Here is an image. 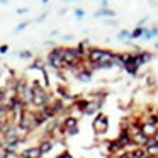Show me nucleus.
<instances>
[{"label":"nucleus","mask_w":158,"mask_h":158,"mask_svg":"<svg viewBox=\"0 0 158 158\" xmlns=\"http://www.w3.org/2000/svg\"><path fill=\"white\" fill-rule=\"evenodd\" d=\"M63 53H65V48H55V49H53V51L48 55V63L56 70V72H58V70H61V68H65Z\"/></svg>","instance_id":"7ed1b4c3"},{"label":"nucleus","mask_w":158,"mask_h":158,"mask_svg":"<svg viewBox=\"0 0 158 158\" xmlns=\"http://www.w3.org/2000/svg\"><path fill=\"white\" fill-rule=\"evenodd\" d=\"M7 51H9V46H7V44H2V48H0V53H2V55H5Z\"/></svg>","instance_id":"4be33fe9"},{"label":"nucleus","mask_w":158,"mask_h":158,"mask_svg":"<svg viewBox=\"0 0 158 158\" xmlns=\"http://www.w3.org/2000/svg\"><path fill=\"white\" fill-rule=\"evenodd\" d=\"M144 151H146L148 156L158 158V141H156V138H148L146 144H144Z\"/></svg>","instance_id":"39448f33"},{"label":"nucleus","mask_w":158,"mask_h":158,"mask_svg":"<svg viewBox=\"0 0 158 158\" xmlns=\"http://www.w3.org/2000/svg\"><path fill=\"white\" fill-rule=\"evenodd\" d=\"M77 124H78L77 117H72V116H68L65 121H63V127H65L66 131H68V129H73V127H78Z\"/></svg>","instance_id":"9d476101"},{"label":"nucleus","mask_w":158,"mask_h":158,"mask_svg":"<svg viewBox=\"0 0 158 158\" xmlns=\"http://www.w3.org/2000/svg\"><path fill=\"white\" fill-rule=\"evenodd\" d=\"M22 155L27 156V158H41L43 156V151H41V148H39V146H32V148H27Z\"/></svg>","instance_id":"6e6552de"},{"label":"nucleus","mask_w":158,"mask_h":158,"mask_svg":"<svg viewBox=\"0 0 158 158\" xmlns=\"http://www.w3.org/2000/svg\"><path fill=\"white\" fill-rule=\"evenodd\" d=\"M155 138H156V141H158V133H156V134H155Z\"/></svg>","instance_id":"cd10ccee"},{"label":"nucleus","mask_w":158,"mask_h":158,"mask_svg":"<svg viewBox=\"0 0 158 158\" xmlns=\"http://www.w3.org/2000/svg\"><path fill=\"white\" fill-rule=\"evenodd\" d=\"M61 158H73V155L70 153V151H63V153H61Z\"/></svg>","instance_id":"412c9836"},{"label":"nucleus","mask_w":158,"mask_h":158,"mask_svg":"<svg viewBox=\"0 0 158 158\" xmlns=\"http://www.w3.org/2000/svg\"><path fill=\"white\" fill-rule=\"evenodd\" d=\"M148 29H144L143 26H138L136 29H134L133 32H131V38L133 39H138V38H144V34H146Z\"/></svg>","instance_id":"f8f14e48"},{"label":"nucleus","mask_w":158,"mask_h":158,"mask_svg":"<svg viewBox=\"0 0 158 158\" xmlns=\"http://www.w3.org/2000/svg\"><path fill=\"white\" fill-rule=\"evenodd\" d=\"M100 106H102V100H89V106H87L85 110H83V114H87V116H92V114L99 112Z\"/></svg>","instance_id":"0eeeda50"},{"label":"nucleus","mask_w":158,"mask_h":158,"mask_svg":"<svg viewBox=\"0 0 158 158\" xmlns=\"http://www.w3.org/2000/svg\"><path fill=\"white\" fill-rule=\"evenodd\" d=\"M116 53L109 51V49H100V48H92L87 55V60H89L92 65H102V63H112Z\"/></svg>","instance_id":"f257e3e1"},{"label":"nucleus","mask_w":158,"mask_h":158,"mask_svg":"<svg viewBox=\"0 0 158 158\" xmlns=\"http://www.w3.org/2000/svg\"><path fill=\"white\" fill-rule=\"evenodd\" d=\"M17 12H19V14H26V12H27V9H19Z\"/></svg>","instance_id":"a878e982"},{"label":"nucleus","mask_w":158,"mask_h":158,"mask_svg":"<svg viewBox=\"0 0 158 158\" xmlns=\"http://www.w3.org/2000/svg\"><path fill=\"white\" fill-rule=\"evenodd\" d=\"M155 48H156V49H158V43H156V44H155Z\"/></svg>","instance_id":"c756f323"},{"label":"nucleus","mask_w":158,"mask_h":158,"mask_svg":"<svg viewBox=\"0 0 158 158\" xmlns=\"http://www.w3.org/2000/svg\"><path fill=\"white\" fill-rule=\"evenodd\" d=\"M21 158H27V156H24V155H22V153H21Z\"/></svg>","instance_id":"c85d7f7f"},{"label":"nucleus","mask_w":158,"mask_h":158,"mask_svg":"<svg viewBox=\"0 0 158 158\" xmlns=\"http://www.w3.org/2000/svg\"><path fill=\"white\" fill-rule=\"evenodd\" d=\"M143 133L146 134L148 138H155V134L158 133V126L150 124V123H143Z\"/></svg>","instance_id":"1a4fd4ad"},{"label":"nucleus","mask_w":158,"mask_h":158,"mask_svg":"<svg viewBox=\"0 0 158 158\" xmlns=\"http://www.w3.org/2000/svg\"><path fill=\"white\" fill-rule=\"evenodd\" d=\"M95 15H97V17H99V15H112V17H114L116 14H114V10H106V9H102V10H99Z\"/></svg>","instance_id":"f3484780"},{"label":"nucleus","mask_w":158,"mask_h":158,"mask_svg":"<svg viewBox=\"0 0 158 158\" xmlns=\"http://www.w3.org/2000/svg\"><path fill=\"white\" fill-rule=\"evenodd\" d=\"M158 36V29H148L146 34H144V39H153Z\"/></svg>","instance_id":"2eb2a0df"},{"label":"nucleus","mask_w":158,"mask_h":158,"mask_svg":"<svg viewBox=\"0 0 158 158\" xmlns=\"http://www.w3.org/2000/svg\"><path fill=\"white\" fill-rule=\"evenodd\" d=\"M2 158H21V153L14 150H9V148H4L2 150Z\"/></svg>","instance_id":"ddd939ff"},{"label":"nucleus","mask_w":158,"mask_h":158,"mask_svg":"<svg viewBox=\"0 0 158 158\" xmlns=\"http://www.w3.org/2000/svg\"><path fill=\"white\" fill-rule=\"evenodd\" d=\"M22 138H19V136H9V138H4V148H9V150H17L19 148V144L22 143Z\"/></svg>","instance_id":"423d86ee"},{"label":"nucleus","mask_w":158,"mask_h":158,"mask_svg":"<svg viewBox=\"0 0 158 158\" xmlns=\"http://www.w3.org/2000/svg\"><path fill=\"white\" fill-rule=\"evenodd\" d=\"M55 158H61V155H58V156H55Z\"/></svg>","instance_id":"7c9ffc66"},{"label":"nucleus","mask_w":158,"mask_h":158,"mask_svg":"<svg viewBox=\"0 0 158 158\" xmlns=\"http://www.w3.org/2000/svg\"><path fill=\"white\" fill-rule=\"evenodd\" d=\"M39 148H41L43 155L49 153V151H51V148H53V141H49V139H43V141H41V144H39Z\"/></svg>","instance_id":"4468645a"},{"label":"nucleus","mask_w":158,"mask_h":158,"mask_svg":"<svg viewBox=\"0 0 158 158\" xmlns=\"http://www.w3.org/2000/svg\"><path fill=\"white\" fill-rule=\"evenodd\" d=\"M75 14H77V19H82V15H83V10H80V9H77V10H75Z\"/></svg>","instance_id":"5701e85b"},{"label":"nucleus","mask_w":158,"mask_h":158,"mask_svg":"<svg viewBox=\"0 0 158 158\" xmlns=\"http://www.w3.org/2000/svg\"><path fill=\"white\" fill-rule=\"evenodd\" d=\"M34 68H39L43 72V70H44V63H43L41 60H34V63L31 65V70H34Z\"/></svg>","instance_id":"dca6fc26"},{"label":"nucleus","mask_w":158,"mask_h":158,"mask_svg":"<svg viewBox=\"0 0 158 158\" xmlns=\"http://www.w3.org/2000/svg\"><path fill=\"white\" fill-rule=\"evenodd\" d=\"M78 133V127H73V129H68V134H77Z\"/></svg>","instance_id":"b1692460"},{"label":"nucleus","mask_w":158,"mask_h":158,"mask_svg":"<svg viewBox=\"0 0 158 158\" xmlns=\"http://www.w3.org/2000/svg\"><path fill=\"white\" fill-rule=\"evenodd\" d=\"M107 129H109V121H107V116L102 112H99L94 119V131L97 134H106Z\"/></svg>","instance_id":"20e7f679"},{"label":"nucleus","mask_w":158,"mask_h":158,"mask_svg":"<svg viewBox=\"0 0 158 158\" xmlns=\"http://www.w3.org/2000/svg\"><path fill=\"white\" fill-rule=\"evenodd\" d=\"M31 87H32V106L43 109V107L51 104V97L48 94H44V89H43V85H39L38 80H34Z\"/></svg>","instance_id":"f03ea898"},{"label":"nucleus","mask_w":158,"mask_h":158,"mask_svg":"<svg viewBox=\"0 0 158 158\" xmlns=\"http://www.w3.org/2000/svg\"><path fill=\"white\" fill-rule=\"evenodd\" d=\"M77 78H78L80 82H89V80L92 78V72H90V70H80Z\"/></svg>","instance_id":"9b49d317"},{"label":"nucleus","mask_w":158,"mask_h":158,"mask_svg":"<svg viewBox=\"0 0 158 158\" xmlns=\"http://www.w3.org/2000/svg\"><path fill=\"white\" fill-rule=\"evenodd\" d=\"M143 158H151V156H148V155H144V156Z\"/></svg>","instance_id":"bb28decb"},{"label":"nucleus","mask_w":158,"mask_h":158,"mask_svg":"<svg viewBox=\"0 0 158 158\" xmlns=\"http://www.w3.org/2000/svg\"><path fill=\"white\" fill-rule=\"evenodd\" d=\"M19 56H21L22 60H29V58H32L31 51H22V53H19Z\"/></svg>","instance_id":"a211bd4d"},{"label":"nucleus","mask_w":158,"mask_h":158,"mask_svg":"<svg viewBox=\"0 0 158 158\" xmlns=\"http://www.w3.org/2000/svg\"><path fill=\"white\" fill-rule=\"evenodd\" d=\"M27 26H29V21H26V22H22V24H19L17 27H15V31H17V32H21L22 29H24V27H27Z\"/></svg>","instance_id":"6ab92c4d"},{"label":"nucleus","mask_w":158,"mask_h":158,"mask_svg":"<svg viewBox=\"0 0 158 158\" xmlns=\"http://www.w3.org/2000/svg\"><path fill=\"white\" fill-rule=\"evenodd\" d=\"M100 7H102V9L109 7V2H106V0H104V2H100Z\"/></svg>","instance_id":"393cba45"},{"label":"nucleus","mask_w":158,"mask_h":158,"mask_svg":"<svg viewBox=\"0 0 158 158\" xmlns=\"http://www.w3.org/2000/svg\"><path fill=\"white\" fill-rule=\"evenodd\" d=\"M124 38H131V32L129 31H121L119 32V39H124Z\"/></svg>","instance_id":"aec40b11"}]
</instances>
